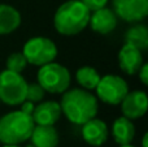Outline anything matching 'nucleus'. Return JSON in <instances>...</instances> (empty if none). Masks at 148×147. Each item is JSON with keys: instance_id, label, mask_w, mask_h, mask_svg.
<instances>
[{"instance_id": "1", "label": "nucleus", "mask_w": 148, "mask_h": 147, "mask_svg": "<svg viewBox=\"0 0 148 147\" xmlns=\"http://www.w3.org/2000/svg\"><path fill=\"white\" fill-rule=\"evenodd\" d=\"M60 107L61 112L70 122L83 125L86 121L96 117L99 111L97 98L86 89H73L62 93Z\"/></svg>"}, {"instance_id": "2", "label": "nucleus", "mask_w": 148, "mask_h": 147, "mask_svg": "<svg viewBox=\"0 0 148 147\" xmlns=\"http://www.w3.org/2000/svg\"><path fill=\"white\" fill-rule=\"evenodd\" d=\"M90 12L81 0H68L57 8L53 25L61 35H77L88 26Z\"/></svg>"}, {"instance_id": "3", "label": "nucleus", "mask_w": 148, "mask_h": 147, "mask_svg": "<svg viewBox=\"0 0 148 147\" xmlns=\"http://www.w3.org/2000/svg\"><path fill=\"white\" fill-rule=\"evenodd\" d=\"M35 126L33 117L22 111H13L0 117V142L3 145H21L30 139Z\"/></svg>"}, {"instance_id": "4", "label": "nucleus", "mask_w": 148, "mask_h": 147, "mask_svg": "<svg viewBox=\"0 0 148 147\" xmlns=\"http://www.w3.org/2000/svg\"><path fill=\"white\" fill-rule=\"evenodd\" d=\"M70 72L64 65L56 61L48 63L40 67L38 72V83L44 91L51 94H62L70 86Z\"/></svg>"}, {"instance_id": "5", "label": "nucleus", "mask_w": 148, "mask_h": 147, "mask_svg": "<svg viewBox=\"0 0 148 147\" xmlns=\"http://www.w3.org/2000/svg\"><path fill=\"white\" fill-rule=\"evenodd\" d=\"M27 82L21 73L3 70L0 73V102L7 106H20L26 100Z\"/></svg>"}, {"instance_id": "6", "label": "nucleus", "mask_w": 148, "mask_h": 147, "mask_svg": "<svg viewBox=\"0 0 148 147\" xmlns=\"http://www.w3.org/2000/svg\"><path fill=\"white\" fill-rule=\"evenodd\" d=\"M22 54L25 55L29 64L42 67L44 64L55 61L57 57V47L49 38L34 36L25 43Z\"/></svg>"}, {"instance_id": "7", "label": "nucleus", "mask_w": 148, "mask_h": 147, "mask_svg": "<svg viewBox=\"0 0 148 147\" xmlns=\"http://www.w3.org/2000/svg\"><path fill=\"white\" fill-rule=\"evenodd\" d=\"M96 98L110 106H117L122 102L125 95L129 93L127 82L122 77L116 74H107L100 77L96 86Z\"/></svg>"}, {"instance_id": "8", "label": "nucleus", "mask_w": 148, "mask_h": 147, "mask_svg": "<svg viewBox=\"0 0 148 147\" xmlns=\"http://www.w3.org/2000/svg\"><path fill=\"white\" fill-rule=\"evenodd\" d=\"M116 16L127 22H140L148 16V0H112Z\"/></svg>"}, {"instance_id": "9", "label": "nucleus", "mask_w": 148, "mask_h": 147, "mask_svg": "<svg viewBox=\"0 0 148 147\" xmlns=\"http://www.w3.org/2000/svg\"><path fill=\"white\" fill-rule=\"evenodd\" d=\"M121 111L125 117L130 120L140 119L146 115L148 109L147 94L142 90L129 91L121 102Z\"/></svg>"}, {"instance_id": "10", "label": "nucleus", "mask_w": 148, "mask_h": 147, "mask_svg": "<svg viewBox=\"0 0 148 147\" xmlns=\"http://www.w3.org/2000/svg\"><path fill=\"white\" fill-rule=\"evenodd\" d=\"M108 135L109 132L107 124L100 119L94 117L82 125V137L88 145L94 147L104 145L108 139Z\"/></svg>"}, {"instance_id": "11", "label": "nucleus", "mask_w": 148, "mask_h": 147, "mask_svg": "<svg viewBox=\"0 0 148 147\" xmlns=\"http://www.w3.org/2000/svg\"><path fill=\"white\" fill-rule=\"evenodd\" d=\"M118 64L123 73L129 76L136 74L140 67L143 65L142 51L131 44L125 43L118 52Z\"/></svg>"}, {"instance_id": "12", "label": "nucleus", "mask_w": 148, "mask_h": 147, "mask_svg": "<svg viewBox=\"0 0 148 147\" xmlns=\"http://www.w3.org/2000/svg\"><path fill=\"white\" fill-rule=\"evenodd\" d=\"M88 25L96 33L105 35L112 33L117 26V16L112 9L104 7L91 12L88 20Z\"/></svg>"}, {"instance_id": "13", "label": "nucleus", "mask_w": 148, "mask_h": 147, "mask_svg": "<svg viewBox=\"0 0 148 147\" xmlns=\"http://www.w3.org/2000/svg\"><path fill=\"white\" fill-rule=\"evenodd\" d=\"M61 115L62 112L60 103L53 100H47L35 106L31 117L35 125H55L60 120Z\"/></svg>"}, {"instance_id": "14", "label": "nucleus", "mask_w": 148, "mask_h": 147, "mask_svg": "<svg viewBox=\"0 0 148 147\" xmlns=\"http://www.w3.org/2000/svg\"><path fill=\"white\" fill-rule=\"evenodd\" d=\"M30 141L34 147H57L59 133L53 125H35Z\"/></svg>"}, {"instance_id": "15", "label": "nucleus", "mask_w": 148, "mask_h": 147, "mask_svg": "<svg viewBox=\"0 0 148 147\" xmlns=\"http://www.w3.org/2000/svg\"><path fill=\"white\" fill-rule=\"evenodd\" d=\"M112 134L113 139L117 145H130L135 137V126L130 119L121 116L113 122Z\"/></svg>"}, {"instance_id": "16", "label": "nucleus", "mask_w": 148, "mask_h": 147, "mask_svg": "<svg viewBox=\"0 0 148 147\" xmlns=\"http://www.w3.org/2000/svg\"><path fill=\"white\" fill-rule=\"evenodd\" d=\"M21 25V14L12 5L0 4V35H8Z\"/></svg>"}, {"instance_id": "17", "label": "nucleus", "mask_w": 148, "mask_h": 147, "mask_svg": "<svg viewBox=\"0 0 148 147\" xmlns=\"http://www.w3.org/2000/svg\"><path fill=\"white\" fill-rule=\"evenodd\" d=\"M77 82L81 85L82 89L86 90H95L100 81V74L92 67H82L77 70Z\"/></svg>"}, {"instance_id": "18", "label": "nucleus", "mask_w": 148, "mask_h": 147, "mask_svg": "<svg viewBox=\"0 0 148 147\" xmlns=\"http://www.w3.org/2000/svg\"><path fill=\"white\" fill-rule=\"evenodd\" d=\"M126 43L136 47L140 51L148 48V30L144 25H136L126 33Z\"/></svg>"}, {"instance_id": "19", "label": "nucleus", "mask_w": 148, "mask_h": 147, "mask_svg": "<svg viewBox=\"0 0 148 147\" xmlns=\"http://www.w3.org/2000/svg\"><path fill=\"white\" fill-rule=\"evenodd\" d=\"M27 60L22 52H13L7 59V69L16 73H22L27 67Z\"/></svg>"}, {"instance_id": "20", "label": "nucleus", "mask_w": 148, "mask_h": 147, "mask_svg": "<svg viewBox=\"0 0 148 147\" xmlns=\"http://www.w3.org/2000/svg\"><path fill=\"white\" fill-rule=\"evenodd\" d=\"M44 89L42 87L39 83H27V89H26V100L33 102V103H38L44 98Z\"/></svg>"}, {"instance_id": "21", "label": "nucleus", "mask_w": 148, "mask_h": 147, "mask_svg": "<svg viewBox=\"0 0 148 147\" xmlns=\"http://www.w3.org/2000/svg\"><path fill=\"white\" fill-rule=\"evenodd\" d=\"M81 1L86 5L90 12H94V10H96V9L107 7L108 0H81Z\"/></svg>"}, {"instance_id": "22", "label": "nucleus", "mask_w": 148, "mask_h": 147, "mask_svg": "<svg viewBox=\"0 0 148 147\" xmlns=\"http://www.w3.org/2000/svg\"><path fill=\"white\" fill-rule=\"evenodd\" d=\"M138 76H139V78H140V82L143 83L144 86H147L148 85V65L147 64L143 63L140 69L138 70Z\"/></svg>"}, {"instance_id": "23", "label": "nucleus", "mask_w": 148, "mask_h": 147, "mask_svg": "<svg viewBox=\"0 0 148 147\" xmlns=\"http://www.w3.org/2000/svg\"><path fill=\"white\" fill-rule=\"evenodd\" d=\"M20 111H22L23 113H26V115H33V111H34V108H35V106H34V103L33 102H29V100H23L22 103L20 104Z\"/></svg>"}, {"instance_id": "24", "label": "nucleus", "mask_w": 148, "mask_h": 147, "mask_svg": "<svg viewBox=\"0 0 148 147\" xmlns=\"http://www.w3.org/2000/svg\"><path fill=\"white\" fill-rule=\"evenodd\" d=\"M147 139H148V134L146 133V134L143 135V139H142V147H148V145H147Z\"/></svg>"}, {"instance_id": "25", "label": "nucleus", "mask_w": 148, "mask_h": 147, "mask_svg": "<svg viewBox=\"0 0 148 147\" xmlns=\"http://www.w3.org/2000/svg\"><path fill=\"white\" fill-rule=\"evenodd\" d=\"M3 147H21L20 145H3Z\"/></svg>"}, {"instance_id": "26", "label": "nucleus", "mask_w": 148, "mask_h": 147, "mask_svg": "<svg viewBox=\"0 0 148 147\" xmlns=\"http://www.w3.org/2000/svg\"><path fill=\"white\" fill-rule=\"evenodd\" d=\"M120 147H135V146H133V145L130 143V145H122V146H120Z\"/></svg>"}, {"instance_id": "27", "label": "nucleus", "mask_w": 148, "mask_h": 147, "mask_svg": "<svg viewBox=\"0 0 148 147\" xmlns=\"http://www.w3.org/2000/svg\"><path fill=\"white\" fill-rule=\"evenodd\" d=\"M26 147H34L33 145H29V146H26Z\"/></svg>"}, {"instance_id": "28", "label": "nucleus", "mask_w": 148, "mask_h": 147, "mask_svg": "<svg viewBox=\"0 0 148 147\" xmlns=\"http://www.w3.org/2000/svg\"><path fill=\"white\" fill-rule=\"evenodd\" d=\"M0 103H1V102H0Z\"/></svg>"}]
</instances>
